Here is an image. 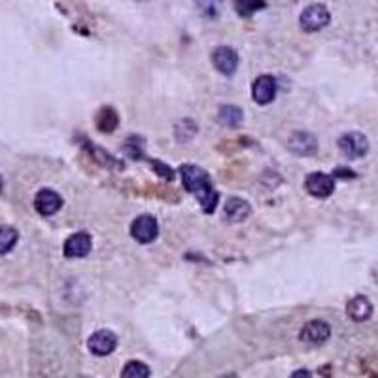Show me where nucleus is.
<instances>
[{"label": "nucleus", "instance_id": "1", "mask_svg": "<svg viewBox=\"0 0 378 378\" xmlns=\"http://www.w3.org/2000/svg\"><path fill=\"white\" fill-rule=\"evenodd\" d=\"M180 174L186 191L197 197V201L201 204L204 214H212V212L216 210L219 195L218 191L214 189V186H212L210 174L197 165H181Z\"/></svg>", "mask_w": 378, "mask_h": 378}, {"label": "nucleus", "instance_id": "2", "mask_svg": "<svg viewBox=\"0 0 378 378\" xmlns=\"http://www.w3.org/2000/svg\"><path fill=\"white\" fill-rule=\"evenodd\" d=\"M331 21V15L329 10L324 4H310L301 12L299 23H301V29L307 32H316L327 27Z\"/></svg>", "mask_w": 378, "mask_h": 378}, {"label": "nucleus", "instance_id": "3", "mask_svg": "<svg viewBox=\"0 0 378 378\" xmlns=\"http://www.w3.org/2000/svg\"><path fill=\"white\" fill-rule=\"evenodd\" d=\"M159 233V225H157V219L150 216V214H142V216H138V218L133 221V225H131V234H133V238L136 242H140V244H150L157 238Z\"/></svg>", "mask_w": 378, "mask_h": 378}, {"label": "nucleus", "instance_id": "4", "mask_svg": "<svg viewBox=\"0 0 378 378\" xmlns=\"http://www.w3.org/2000/svg\"><path fill=\"white\" fill-rule=\"evenodd\" d=\"M339 148L340 151L350 159H359L363 155H367L369 151V140L367 136L362 135V133H346L339 138Z\"/></svg>", "mask_w": 378, "mask_h": 378}, {"label": "nucleus", "instance_id": "5", "mask_svg": "<svg viewBox=\"0 0 378 378\" xmlns=\"http://www.w3.org/2000/svg\"><path fill=\"white\" fill-rule=\"evenodd\" d=\"M304 189L312 197L325 199V197H329L335 191V178L325 173H312L304 180Z\"/></svg>", "mask_w": 378, "mask_h": 378}, {"label": "nucleus", "instance_id": "6", "mask_svg": "<svg viewBox=\"0 0 378 378\" xmlns=\"http://www.w3.org/2000/svg\"><path fill=\"white\" fill-rule=\"evenodd\" d=\"M91 246H93L91 234L87 231H80V233L70 234L67 241H65L63 254H65V257H70V259L85 257L91 252Z\"/></svg>", "mask_w": 378, "mask_h": 378}, {"label": "nucleus", "instance_id": "7", "mask_svg": "<svg viewBox=\"0 0 378 378\" xmlns=\"http://www.w3.org/2000/svg\"><path fill=\"white\" fill-rule=\"evenodd\" d=\"M115 346H118V337L110 329H100V331L93 333L87 340V348H89L91 354L100 355V357L112 354Z\"/></svg>", "mask_w": 378, "mask_h": 378}, {"label": "nucleus", "instance_id": "8", "mask_svg": "<svg viewBox=\"0 0 378 378\" xmlns=\"http://www.w3.org/2000/svg\"><path fill=\"white\" fill-rule=\"evenodd\" d=\"M60 206H63V197L53 189H40L36 197H34V208H36L40 216H45V218L57 214L60 210Z\"/></svg>", "mask_w": 378, "mask_h": 378}, {"label": "nucleus", "instance_id": "9", "mask_svg": "<svg viewBox=\"0 0 378 378\" xmlns=\"http://www.w3.org/2000/svg\"><path fill=\"white\" fill-rule=\"evenodd\" d=\"M331 337V325L324 320H312L299 333V339L309 344H324Z\"/></svg>", "mask_w": 378, "mask_h": 378}, {"label": "nucleus", "instance_id": "10", "mask_svg": "<svg viewBox=\"0 0 378 378\" xmlns=\"http://www.w3.org/2000/svg\"><path fill=\"white\" fill-rule=\"evenodd\" d=\"M212 63H214V67L218 68L221 74L231 76L234 74V70L238 67V55H236L233 47L219 45V47H216L212 52Z\"/></svg>", "mask_w": 378, "mask_h": 378}, {"label": "nucleus", "instance_id": "11", "mask_svg": "<svg viewBox=\"0 0 378 378\" xmlns=\"http://www.w3.org/2000/svg\"><path fill=\"white\" fill-rule=\"evenodd\" d=\"M276 95V80L271 74H263L256 78L252 85V97L257 104H269Z\"/></svg>", "mask_w": 378, "mask_h": 378}, {"label": "nucleus", "instance_id": "12", "mask_svg": "<svg viewBox=\"0 0 378 378\" xmlns=\"http://www.w3.org/2000/svg\"><path fill=\"white\" fill-rule=\"evenodd\" d=\"M289 150L299 155H314L318 150L316 136L307 131H295L293 135L289 136Z\"/></svg>", "mask_w": 378, "mask_h": 378}, {"label": "nucleus", "instance_id": "13", "mask_svg": "<svg viewBox=\"0 0 378 378\" xmlns=\"http://www.w3.org/2000/svg\"><path fill=\"white\" fill-rule=\"evenodd\" d=\"M346 314L354 322H365L373 314V302L365 295H355L346 304Z\"/></svg>", "mask_w": 378, "mask_h": 378}, {"label": "nucleus", "instance_id": "14", "mask_svg": "<svg viewBox=\"0 0 378 378\" xmlns=\"http://www.w3.org/2000/svg\"><path fill=\"white\" fill-rule=\"evenodd\" d=\"M223 212H225V218L229 219V221L238 223V221H244V219L248 218L252 208H249V204L246 203L244 199H241V197H231V199L227 201Z\"/></svg>", "mask_w": 378, "mask_h": 378}, {"label": "nucleus", "instance_id": "15", "mask_svg": "<svg viewBox=\"0 0 378 378\" xmlns=\"http://www.w3.org/2000/svg\"><path fill=\"white\" fill-rule=\"evenodd\" d=\"M95 125H97L100 133H113L118 129V125H120V115H118V112L113 108L104 106L95 115Z\"/></svg>", "mask_w": 378, "mask_h": 378}, {"label": "nucleus", "instance_id": "16", "mask_svg": "<svg viewBox=\"0 0 378 378\" xmlns=\"http://www.w3.org/2000/svg\"><path fill=\"white\" fill-rule=\"evenodd\" d=\"M218 120L221 121L223 125H227V127H236V125H241L242 123L244 115H242V110L238 106L225 104L219 108Z\"/></svg>", "mask_w": 378, "mask_h": 378}, {"label": "nucleus", "instance_id": "17", "mask_svg": "<svg viewBox=\"0 0 378 378\" xmlns=\"http://www.w3.org/2000/svg\"><path fill=\"white\" fill-rule=\"evenodd\" d=\"M19 241V233L17 229L10 225H0V256L8 254L10 249H14V246Z\"/></svg>", "mask_w": 378, "mask_h": 378}, {"label": "nucleus", "instance_id": "18", "mask_svg": "<svg viewBox=\"0 0 378 378\" xmlns=\"http://www.w3.org/2000/svg\"><path fill=\"white\" fill-rule=\"evenodd\" d=\"M121 378H150V369L142 362H129L121 370Z\"/></svg>", "mask_w": 378, "mask_h": 378}, {"label": "nucleus", "instance_id": "19", "mask_svg": "<svg viewBox=\"0 0 378 378\" xmlns=\"http://www.w3.org/2000/svg\"><path fill=\"white\" fill-rule=\"evenodd\" d=\"M236 12L241 15H249L257 12V10H263L265 2H236Z\"/></svg>", "mask_w": 378, "mask_h": 378}, {"label": "nucleus", "instance_id": "20", "mask_svg": "<svg viewBox=\"0 0 378 378\" xmlns=\"http://www.w3.org/2000/svg\"><path fill=\"white\" fill-rule=\"evenodd\" d=\"M153 166L157 168L161 176H165V178H168V180H173L174 178V170L170 168V166L163 165V163H159V161H155V163H153Z\"/></svg>", "mask_w": 378, "mask_h": 378}, {"label": "nucleus", "instance_id": "21", "mask_svg": "<svg viewBox=\"0 0 378 378\" xmlns=\"http://www.w3.org/2000/svg\"><path fill=\"white\" fill-rule=\"evenodd\" d=\"M335 176H339V178H354L355 173L352 170H348V168H335Z\"/></svg>", "mask_w": 378, "mask_h": 378}, {"label": "nucleus", "instance_id": "22", "mask_svg": "<svg viewBox=\"0 0 378 378\" xmlns=\"http://www.w3.org/2000/svg\"><path fill=\"white\" fill-rule=\"evenodd\" d=\"M291 378H312V373L307 369H299V370H295L293 375H291Z\"/></svg>", "mask_w": 378, "mask_h": 378}, {"label": "nucleus", "instance_id": "23", "mask_svg": "<svg viewBox=\"0 0 378 378\" xmlns=\"http://www.w3.org/2000/svg\"><path fill=\"white\" fill-rule=\"evenodd\" d=\"M2 188H4V180H2V176H0V191H2Z\"/></svg>", "mask_w": 378, "mask_h": 378}, {"label": "nucleus", "instance_id": "24", "mask_svg": "<svg viewBox=\"0 0 378 378\" xmlns=\"http://www.w3.org/2000/svg\"><path fill=\"white\" fill-rule=\"evenodd\" d=\"M223 378H238V377H236V375H225Z\"/></svg>", "mask_w": 378, "mask_h": 378}]
</instances>
